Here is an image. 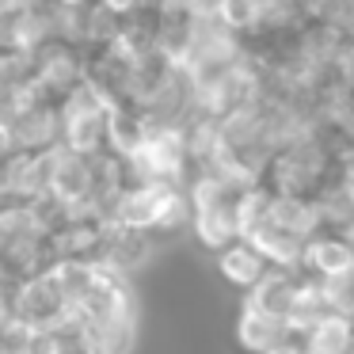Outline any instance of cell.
Wrapping results in <instances>:
<instances>
[{"label": "cell", "instance_id": "cell-14", "mask_svg": "<svg viewBox=\"0 0 354 354\" xmlns=\"http://www.w3.org/2000/svg\"><path fill=\"white\" fill-rule=\"evenodd\" d=\"M305 274L313 278H343L354 274V244L343 232H320L316 240H308L305 252Z\"/></svg>", "mask_w": 354, "mask_h": 354}, {"label": "cell", "instance_id": "cell-6", "mask_svg": "<svg viewBox=\"0 0 354 354\" xmlns=\"http://www.w3.org/2000/svg\"><path fill=\"white\" fill-rule=\"evenodd\" d=\"M88 73H92V54H84L80 46H69L62 39H54L50 46H42L35 54V80L54 103L77 92L88 80Z\"/></svg>", "mask_w": 354, "mask_h": 354}, {"label": "cell", "instance_id": "cell-20", "mask_svg": "<svg viewBox=\"0 0 354 354\" xmlns=\"http://www.w3.org/2000/svg\"><path fill=\"white\" fill-rule=\"evenodd\" d=\"M270 202H274V191L267 183L252 187L236 198V225H240V240H252L263 225L270 221Z\"/></svg>", "mask_w": 354, "mask_h": 354}, {"label": "cell", "instance_id": "cell-23", "mask_svg": "<svg viewBox=\"0 0 354 354\" xmlns=\"http://www.w3.org/2000/svg\"><path fill=\"white\" fill-rule=\"evenodd\" d=\"M39 354H92L77 331H50L39 335Z\"/></svg>", "mask_w": 354, "mask_h": 354}, {"label": "cell", "instance_id": "cell-21", "mask_svg": "<svg viewBox=\"0 0 354 354\" xmlns=\"http://www.w3.org/2000/svg\"><path fill=\"white\" fill-rule=\"evenodd\" d=\"M316 202H320V214H324L328 232H346L354 225V198L343 187V179L331 183V187H324V191L316 194Z\"/></svg>", "mask_w": 354, "mask_h": 354}, {"label": "cell", "instance_id": "cell-13", "mask_svg": "<svg viewBox=\"0 0 354 354\" xmlns=\"http://www.w3.org/2000/svg\"><path fill=\"white\" fill-rule=\"evenodd\" d=\"M92 354H130L138 339V316H92L77 328Z\"/></svg>", "mask_w": 354, "mask_h": 354}, {"label": "cell", "instance_id": "cell-4", "mask_svg": "<svg viewBox=\"0 0 354 354\" xmlns=\"http://www.w3.org/2000/svg\"><path fill=\"white\" fill-rule=\"evenodd\" d=\"M122 103H115L95 80H84L73 95L62 100V145L80 156H100L107 153L111 141V118Z\"/></svg>", "mask_w": 354, "mask_h": 354}, {"label": "cell", "instance_id": "cell-1", "mask_svg": "<svg viewBox=\"0 0 354 354\" xmlns=\"http://www.w3.org/2000/svg\"><path fill=\"white\" fill-rule=\"evenodd\" d=\"M339 179H343V156L328 133L297 141L293 149L278 153L267 168V187L274 194H290V198H316L324 187L339 183Z\"/></svg>", "mask_w": 354, "mask_h": 354}, {"label": "cell", "instance_id": "cell-7", "mask_svg": "<svg viewBox=\"0 0 354 354\" xmlns=\"http://www.w3.org/2000/svg\"><path fill=\"white\" fill-rule=\"evenodd\" d=\"M95 194V168L92 156H80L73 149L57 145L50 149V202L57 209L77 206V202Z\"/></svg>", "mask_w": 354, "mask_h": 354}, {"label": "cell", "instance_id": "cell-22", "mask_svg": "<svg viewBox=\"0 0 354 354\" xmlns=\"http://www.w3.org/2000/svg\"><path fill=\"white\" fill-rule=\"evenodd\" d=\"M320 282H324V278H320ZM324 297H328L331 316H343V320H354V274L328 278V282H324Z\"/></svg>", "mask_w": 354, "mask_h": 354}, {"label": "cell", "instance_id": "cell-18", "mask_svg": "<svg viewBox=\"0 0 354 354\" xmlns=\"http://www.w3.org/2000/svg\"><path fill=\"white\" fill-rule=\"evenodd\" d=\"M331 308H328V297H324V282L313 274L301 278V290H297V301H293V313H290V331L293 339H301L305 331H313L320 320H328Z\"/></svg>", "mask_w": 354, "mask_h": 354}, {"label": "cell", "instance_id": "cell-19", "mask_svg": "<svg viewBox=\"0 0 354 354\" xmlns=\"http://www.w3.org/2000/svg\"><path fill=\"white\" fill-rule=\"evenodd\" d=\"M297 343L305 346V354H354V320L328 316L313 331H305Z\"/></svg>", "mask_w": 354, "mask_h": 354}, {"label": "cell", "instance_id": "cell-27", "mask_svg": "<svg viewBox=\"0 0 354 354\" xmlns=\"http://www.w3.org/2000/svg\"><path fill=\"white\" fill-rule=\"evenodd\" d=\"M343 187L351 191V198H354V160L346 164V171H343Z\"/></svg>", "mask_w": 354, "mask_h": 354}, {"label": "cell", "instance_id": "cell-15", "mask_svg": "<svg viewBox=\"0 0 354 354\" xmlns=\"http://www.w3.org/2000/svg\"><path fill=\"white\" fill-rule=\"evenodd\" d=\"M270 225L301 236L305 244L316 240L320 232H328L324 214H320V202L316 198H290V194H274V202H270Z\"/></svg>", "mask_w": 354, "mask_h": 354}, {"label": "cell", "instance_id": "cell-3", "mask_svg": "<svg viewBox=\"0 0 354 354\" xmlns=\"http://www.w3.org/2000/svg\"><path fill=\"white\" fill-rule=\"evenodd\" d=\"M187 198H191V232L198 236L202 248L221 255L225 248H232L240 240L236 225V198L240 191L229 187L225 179H217L214 171H194L187 183Z\"/></svg>", "mask_w": 354, "mask_h": 354}, {"label": "cell", "instance_id": "cell-12", "mask_svg": "<svg viewBox=\"0 0 354 354\" xmlns=\"http://www.w3.org/2000/svg\"><path fill=\"white\" fill-rule=\"evenodd\" d=\"M217 270H221V278L229 286H236L240 293H252L274 267H270L267 255H263L252 240H236L232 248H225V252L217 255Z\"/></svg>", "mask_w": 354, "mask_h": 354}, {"label": "cell", "instance_id": "cell-11", "mask_svg": "<svg viewBox=\"0 0 354 354\" xmlns=\"http://www.w3.org/2000/svg\"><path fill=\"white\" fill-rule=\"evenodd\" d=\"M236 343L248 354H267L282 343H293V331L286 320L255 308L252 301H240V316H236Z\"/></svg>", "mask_w": 354, "mask_h": 354}, {"label": "cell", "instance_id": "cell-5", "mask_svg": "<svg viewBox=\"0 0 354 354\" xmlns=\"http://www.w3.org/2000/svg\"><path fill=\"white\" fill-rule=\"evenodd\" d=\"M62 103H42L16 118H0V145L4 156L16 153H50L62 145Z\"/></svg>", "mask_w": 354, "mask_h": 354}, {"label": "cell", "instance_id": "cell-8", "mask_svg": "<svg viewBox=\"0 0 354 354\" xmlns=\"http://www.w3.org/2000/svg\"><path fill=\"white\" fill-rule=\"evenodd\" d=\"M0 198L4 202H46L50 198V153L4 156Z\"/></svg>", "mask_w": 354, "mask_h": 354}, {"label": "cell", "instance_id": "cell-2", "mask_svg": "<svg viewBox=\"0 0 354 354\" xmlns=\"http://www.w3.org/2000/svg\"><path fill=\"white\" fill-rule=\"evenodd\" d=\"M191 198L187 187L171 183H130L115 202L111 221L122 229H138L149 236H171L183 225H191Z\"/></svg>", "mask_w": 354, "mask_h": 354}, {"label": "cell", "instance_id": "cell-10", "mask_svg": "<svg viewBox=\"0 0 354 354\" xmlns=\"http://www.w3.org/2000/svg\"><path fill=\"white\" fill-rule=\"evenodd\" d=\"M62 229V209L54 202H4L0 206V236H39L54 240Z\"/></svg>", "mask_w": 354, "mask_h": 354}, {"label": "cell", "instance_id": "cell-17", "mask_svg": "<svg viewBox=\"0 0 354 354\" xmlns=\"http://www.w3.org/2000/svg\"><path fill=\"white\" fill-rule=\"evenodd\" d=\"M252 244L259 248L263 255H267V263L270 267H278V270H305V252H308V244L301 236H293V232H286V229H278V225H263L259 232L252 236Z\"/></svg>", "mask_w": 354, "mask_h": 354}, {"label": "cell", "instance_id": "cell-26", "mask_svg": "<svg viewBox=\"0 0 354 354\" xmlns=\"http://www.w3.org/2000/svg\"><path fill=\"white\" fill-rule=\"evenodd\" d=\"M267 354H305V346L293 339V343H282V346H274V351H267Z\"/></svg>", "mask_w": 354, "mask_h": 354}, {"label": "cell", "instance_id": "cell-9", "mask_svg": "<svg viewBox=\"0 0 354 354\" xmlns=\"http://www.w3.org/2000/svg\"><path fill=\"white\" fill-rule=\"evenodd\" d=\"M153 244H156V236H149V232L122 229V225L111 221V225H103V244H100V255H95V267L111 270L118 278H130L153 255Z\"/></svg>", "mask_w": 354, "mask_h": 354}, {"label": "cell", "instance_id": "cell-16", "mask_svg": "<svg viewBox=\"0 0 354 354\" xmlns=\"http://www.w3.org/2000/svg\"><path fill=\"white\" fill-rule=\"evenodd\" d=\"M301 278H305V270H278L274 267L252 293H244V301H252L255 308H263V313H270V316H278V320L290 324L293 301H297V290H301Z\"/></svg>", "mask_w": 354, "mask_h": 354}, {"label": "cell", "instance_id": "cell-24", "mask_svg": "<svg viewBox=\"0 0 354 354\" xmlns=\"http://www.w3.org/2000/svg\"><path fill=\"white\" fill-rule=\"evenodd\" d=\"M331 80L354 92V31H346L343 46H339V54H335V69H331Z\"/></svg>", "mask_w": 354, "mask_h": 354}, {"label": "cell", "instance_id": "cell-25", "mask_svg": "<svg viewBox=\"0 0 354 354\" xmlns=\"http://www.w3.org/2000/svg\"><path fill=\"white\" fill-rule=\"evenodd\" d=\"M107 12H115L118 19H138V16H149V0H100Z\"/></svg>", "mask_w": 354, "mask_h": 354}]
</instances>
